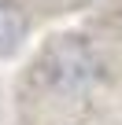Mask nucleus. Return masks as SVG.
I'll return each mask as SVG.
<instances>
[{"label": "nucleus", "mask_w": 122, "mask_h": 125, "mask_svg": "<svg viewBox=\"0 0 122 125\" xmlns=\"http://www.w3.org/2000/svg\"><path fill=\"white\" fill-rule=\"evenodd\" d=\"M26 37V15L11 4V0H0V55H11Z\"/></svg>", "instance_id": "nucleus-2"}, {"label": "nucleus", "mask_w": 122, "mask_h": 125, "mask_svg": "<svg viewBox=\"0 0 122 125\" xmlns=\"http://www.w3.org/2000/svg\"><path fill=\"white\" fill-rule=\"evenodd\" d=\"M44 74L48 81L67 92V96H81L93 77H96V62H93V52L85 48L81 37H59L48 52H44Z\"/></svg>", "instance_id": "nucleus-1"}]
</instances>
